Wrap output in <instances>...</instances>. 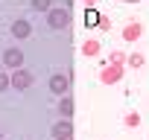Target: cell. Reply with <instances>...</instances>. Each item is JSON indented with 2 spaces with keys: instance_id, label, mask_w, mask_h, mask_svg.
Segmentation results:
<instances>
[{
  "instance_id": "obj_1",
  "label": "cell",
  "mask_w": 149,
  "mask_h": 140,
  "mask_svg": "<svg viewBox=\"0 0 149 140\" xmlns=\"http://www.w3.org/2000/svg\"><path fill=\"white\" fill-rule=\"evenodd\" d=\"M47 24H50V29H61V26L67 24V12H64V9H50Z\"/></svg>"
},
{
  "instance_id": "obj_2",
  "label": "cell",
  "mask_w": 149,
  "mask_h": 140,
  "mask_svg": "<svg viewBox=\"0 0 149 140\" xmlns=\"http://www.w3.org/2000/svg\"><path fill=\"white\" fill-rule=\"evenodd\" d=\"M3 61H6L9 67H21V61H24V55H21V50H6V55H3Z\"/></svg>"
},
{
  "instance_id": "obj_3",
  "label": "cell",
  "mask_w": 149,
  "mask_h": 140,
  "mask_svg": "<svg viewBox=\"0 0 149 140\" xmlns=\"http://www.w3.org/2000/svg\"><path fill=\"white\" fill-rule=\"evenodd\" d=\"M29 32H32V29H29L26 21H15V26H12V35H15V38H26Z\"/></svg>"
},
{
  "instance_id": "obj_4",
  "label": "cell",
  "mask_w": 149,
  "mask_h": 140,
  "mask_svg": "<svg viewBox=\"0 0 149 140\" xmlns=\"http://www.w3.org/2000/svg\"><path fill=\"white\" fill-rule=\"evenodd\" d=\"M64 88H67V76H53L50 79V91L53 94H64Z\"/></svg>"
},
{
  "instance_id": "obj_5",
  "label": "cell",
  "mask_w": 149,
  "mask_h": 140,
  "mask_svg": "<svg viewBox=\"0 0 149 140\" xmlns=\"http://www.w3.org/2000/svg\"><path fill=\"white\" fill-rule=\"evenodd\" d=\"M53 137L67 140V137H70V123H58V125H53Z\"/></svg>"
},
{
  "instance_id": "obj_6",
  "label": "cell",
  "mask_w": 149,
  "mask_h": 140,
  "mask_svg": "<svg viewBox=\"0 0 149 140\" xmlns=\"http://www.w3.org/2000/svg\"><path fill=\"white\" fill-rule=\"evenodd\" d=\"M15 82V88H26V85H32V73H26V70H21V73L12 79Z\"/></svg>"
},
{
  "instance_id": "obj_7",
  "label": "cell",
  "mask_w": 149,
  "mask_h": 140,
  "mask_svg": "<svg viewBox=\"0 0 149 140\" xmlns=\"http://www.w3.org/2000/svg\"><path fill=\"white\" fill-rule=\"evenodd\" d=\"M6 85H9V79H6V73H0V91H6Z\"/></svg>"
}]
</instances>
